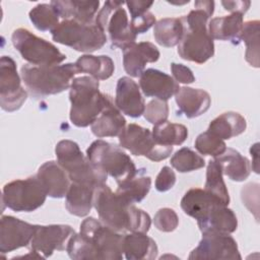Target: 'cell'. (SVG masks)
<instances>
[{"mask_svg":"<svg viewBox=\"0 0 260 260\" xmlns=\"http://www.w3.org/2000/svg\"><path fill=\"white\" fill-rule=\"evenodd\" d=\"M194 9L182 16L184 35L178 45V54L184 60L203 64L214 55L213 40L208 32V19L213 14V1H195Z\"/></svg>","mask_w":260,"mask_h":260,"instance_id":"cell-3","label":"cell"},{"mask_svg":"<svg viewBox=\"0 0 260 260\" xmlns=\"http://www.w3.org/2000/svg\"><path fill=\"white\" fill-rule=\"evenodd\" d=\"M75 65L79 72L87 73L96 80H106L110 78L115 70L113 60L106 55H82L76 60Z\"/></svg>","mask_w":260,"mask_h":260,"instance_id":"cell-32","label":"cell"},{"mask_svg":"<svg viewBox=\"0 0 260 260\" xmlns=\"http://www.w3.org/2000/svg\"><path fill=\"white\" fill-rule=\"evenodd\" d=\"M154 226L165 233L173 232L179 224V217L176 211L169 207H164L157 210L153 217Z\"/></svg>","mask_w":260,"mask_h":260,"instance_id":"cell-41","label":"cell"},{"mask_svg":"<svg viewBox=\"0 0 260 260\" xmlns=\"http://www.w3.org/2000/svg\"><path fill=\"white\" fill-rule=\"evenodd\" d=\"M120 146L133 155H143L152 161L168 158L173 152V146H165L155 142L149 129L137 124H129L119 135Z\"/></svg>","mask_w":260,"mask_h":260,"instance_id":"cell-12","label":"cell"},{"mask_svg":"<svg viewBox=\"0 0 260 260\" xmlns=\"http://www.w3.org/2000/svg\"><path fill=\"white\" fill-rule=\"evenodd\" d=\"M246 128V119L241 114L237 112H225L210 122L207 131L223 140L242 134Z\"/></svg>","mask_w":260,"mask_h":260,"instance_id":"cell-30","label":"cell"},{"mask_svg":"<svg viewBox=\"0 0 260 260\" xmlns=\"http://www.w3.org/2000/svg\"><path fill=\"white\" fill-rule=\"evenodd\" d=\"M190 260H241L238 244L230 234L219 232L202 233L198 246L191 251Z\"/></svg>","mask_w":260,"mask_h":260,"instance_id":"cell-13","label":"cell"},{"mask_svg":"<svg viewBox=\"0 0 260 260\" xmlns=\"http://www.w3.org/2000/svg\"><path fill=\"white\" fill-rule=\"evenodd\" d=\"M183 35L184 22L182 17L161 18L153 25L154 40L162 47L171 48L179 45Z\"/></svg>","mask_w":260,"mask_h":260,"instance_id":"cell-31","label":"cell"},{"mask_svg":"<svg viewBox=\"0 0 260 260\" xmlns=\"http://www.w3.org/2000/svg\"><path fill=\"white\" fill-rule=\"evenodd\" d=\"M86 156L113 177L117 184L132 179L138 173L131 157L122 148L102 139L93 141L88 146Z\"/></svg>","mask_w":260,"mask_h":260,"instance_id":"cell-8","label":"cell"},{"mask_svg":"<svg viewBox=\"0 0 260 260\" xmlns=\"http://www.w3.org/2000/svg\"><path fill=\"white\" fill-rule=\"evenodd\" d=\"M94 188L95 187L72 182L65 195V206L68 212L79 217L86 216L93 206Z\"/></svg>","mask_w":260,"mask_h":260,"instance_id":"cell-29","label":"cell"},{"mask_svg":"<svg viewBox=\"0 0 260 260\" xmlns=\"http://www.w3.org/2000/svg\"><path fill=\"white\" fill-rule=\"evenodd\" d=\"M92 203L101 221L116 232L147 233L150 229V216L125 201L106 184L94 188Z\"/></svg>","mask_w":260,"mask_h":260,"instance_id":"cell-2","label":"cell"},{"mask_svg":"<svg viewBox=\"0 0 260 260\" xmlns=\"http://www.w3.org/2000/svg\"><path fill=\"white\" fill-rule=\"evenodd\" d=\"M179 113L189 119H193L206 113L211 105V99L207 91L188 86L180 87L175 94Z\"/></svg>","mask_w":260,"mask_h":260,"instance_id":"cell-21","label":"cell"},{"mask_svg":"<svg viewBox=\"0 0 260 260\" xmlns=\"http://www.w3.org/2000/svg\"><path fill=\"white\" fill-rule=\"evenodd\" d=\"M50 4L63 20L74 19L80 22L90 23L95 21L100 1L54 0Z\"/></svg>","mask_w":260,"mask_h":260,"instance_id":"cell-23","label":"cell"},{"mask_svg":"<svg viewBox=\"0 0 260 260\" xmlns=\"http://www.w3.org/2000/svg\"><path fill=\"white\" fill-rule=\"evenodd\" d=\"M77 73L79 71L75 63L54 66L24 64L20 69L26 89L36 99L57 94L68 89Z\"/></svg>","mask_w":260,"mask_h":260,"instance_id":"cell-5","label":"cell"},{"mask_svg":"<svg viewBox=\"0 0 260 260\" xmlns=\"http://www.w3.org/2000/svg\"><path fill=\"white\" fill-rule=\"evenodd\" d=\"M51 34L53 41L83 53H92L102 49L108 40L95 21L85 23L74 19H65Z\"/></svg>","mask_w":260,"mask_h":260,"instance_id":"cell-7","label":"cell"},{"mask_svg":"<svg viewBox=\"0 0 260 260\" xmlns=\"http://www.w3.org/2000/svg\"><path fill=\"white\" fill-rule=\"evenodd\" d=\"M143 116L145 120L153 124V126L166 122L169 117L168 102L159 99L151 100L145 106Z\"/></svg>","mask_w":260,"mask_h":260,"instance_id":"cell-40","label":"cell"},{"mask_svg":"<svg viewBox=\"0 0 260 260\" xmlns=\"http://www.w3.org/2000/svg\"><path fill=\"white\" fill-rule=\"evenodd\" d=\"M259 20L244 22L241 41L246 44V61L253 67H259Z\"/></svg>","mask_w":260,"mask_h":260,"instance_id":"cell-36","label":"cell"},{"mask_svg":"<svg viewBox=\"0 0 260 260\" xmlns=\"http://www.w3.org/2000/svg\"><path fill=\"white\" fill-rule=\"evenodd\" d=\"M222 176L218 164L214 159H210L207 165L204 190L219 199L223 205L228 206L230 203V195Z\"/></svg>","mask_w":260,"mask_h":260,"instance_id":"cell-35","label":"cell"},{"mask_svg":"<svg viewBox=\"0 0 260 260\" xmlns=\"http://www.w3.org/2000/svg\"><path fill=\"white\" fill-rule=\"evenodd\" d=\"M250 152H251V155L255 157V160L252 161L254 165H252V169L253 171L258 174L259 171H258V159H257V156H258V143H255L253 146H251L250 148Z\"/></svg>","mask_w":260,"mask_h":260,"instance_id":"cell-47","label":"cell"},{"mask_svg":"<svg viewBox=\"0 0 260 260\" xmlns=\"http://www.w3.org/2000/svg\"><path fill=\"white\" fill-rule=\"evenodd\" d=\"M47 196L37 176H32L5 184L2 203L13 211L31 212L45 203Z\"/></svg>","mask_w":260,"mask_h":260,"instance_id":"cell-11","label":"cell"},{"mask_svg":"<svg viewBox=\"0 0 260 260\" xmlns=\"http://www.w3.org/2000/svg\"><path fill=\"white\" fill-rule=\"evenodd\" d=\"M201 233L219 232L232 234L238 228V219L235 212L224 205H215L207 215L197 221Z\"/></svg>","mask_w":260,"mask_h":260,"instance_id":"cell-27","label":"cell"},{"mask_svg":"<svg viewBox=\"0 0 260 260\" xmlns=\"http://www.w3.org/2000/svg\"><path fill=\"white\" fill-rule=\"evenodd\" d=\"M36 176L48 196L62 198L66 195L70 186V179L58 161H46L39 168Z\"/></svg>","mask_w":260,"mask_h":260,"instance_id":"cell-20","label":"cell"},{"mask_svg":"<svg viewBox=\"0 0 260 260\" xmlns=\"http://www.w3.org/2000/svg\"><path fill=\"white\" fill-rule=\"evenodd\" d=\"M123 4L121 1H106L95 16L96 24L108 34L112 47L122 50L134 44L137 37L131 28Z\"/></svg>","mask_w":260,"mask_h":260,"instance_id":"cell-10","label":"cell"},{"mask_svg":"<svg viewBox=\"0 0 260 260\" xmlns=\"http://www.w3.org/2000/svg\"><path fill=\"white\" fill-rule=\"evenodd\" d=\"M75 231L68 224H36L35 233L30 242V250L50 257L54 251L66 250L70 238Z\"/></svg>","mask_w":260,"mask_h":260,"instance_id":"cell-15","label":"cell"},{"mask_svg":"<svg viewBox=\"0 0 260 260\" xmlns=\"http://www.w3.org/2000/svg\"><path fill=\"white\" fill-rule=\"evenodd\" d=\"M171 165L180 173H188L203 168L205 166V160L192 149L183 147L176 151L172 156Z\"/></svg>","mask_w":260,"mask_h":260,"instance_id":"cell-38","label":"cell"},{"mask_svg":"<svg viewBox=\"0 0 260 260\" xmlns=\"http://www.w3.org/2000/svg\"><path fill=\"white\" fill-rule=\"evenodd\" d=\"M139 87L145 96L168 101L177 93L180 86L169 74L149 68L143 71L139 79Z\"/></svg>","mask_w":260,"mask_h":260,"instance_id":"cell-18","label":"cell"},{"mask_svg":"<svg viewBox=\"0 0 260 260\" xmlns=\"http://www.w3.org/2000/svg\"><path fill=\"white\" fill-rule=\"evenodd\" d=\"M214 160L218 164L222 175L232 181L243 182L250 176V160L234 148H226L223 153L214 157Z\"/></svg>","mask_w":260,"mask_h":260,"instance_id":"cell-28","label":"cell"},{"mask_svg":"<svg viewBox=\"0 0 260 260\" xmlns=\"http://www.w3.org/2000/svg\"><path fill=\"white\" fill-rule=\"evenodd\" d=\"M150 187V177L145 175H136L132 179L118 184L116 193L125 201L134 204L142 201L146 197Z\"/></svg>","mask_w":260,"mask_h":260,"instance_id":"cell-33","label":"cell"},{"mask_svg":"<svg viewBox=\"0 0 260 260\" xmlns=\"http://www.w3.org/2000/svg\"><path fill=\"white\" fill-rule=\"evenodd\" d=\"M155 24V16L147 11L137 17L131 18L130 25L135 35L146 32L152 25Z\"/></svg>","mask_w":260,"mask_h":260,"instance_id":"cell-43","label":"cell"},{"mask_svg":"<svg viewBox=\"0 0 260 260\" xmlns=\"http://www.w3.org/2000/svg\"><path fill=\"white\" fill-rule=\"evenodd\" d=\"M36 224H30L11 215H2L0 220V251L8 253L27 247L32 239Z\"/></svg>","mask_w":260,"mask_h":260,"instance_id":"cell-16","label":"cell"},{"mask_svg":"<svg viewBox=\"0 0 260 260\" xmlns=\"http://www.w3.org/2000/svg\"><path fill=\"white\" fill-rule=\"evenodd\" d=\"M215 205L223 204L215 196L200 188L188 190L181 200V208L183 211L197 221L203 219Z\"/></svg>","mask_w":260,"mask_h":260,"instance_id":"cell-22","label":"cell"},{"mask_svg":"<svg viewBox=\"0 0 260 260\" xmlns=\"http://www.w3.org/2000/svg\"><path fill=\"white\" fill-rule=\"evenodd\" d=\"M151 133L155 142L165 146L180 145L188 137L186 126L168 121L154 125Z\"/></svg>","mask_w":260,"mask_h":260,"instance_id":"cell-34","label":"cell"},{"mask_svg":"<svg viewBox=\"0 0 260 260\" xmlns=\"http://www.w3.org/2000/svg\"><path fill=\"white\" fill-rule=\"evenodd\" d=\"M194 145L199 153L203 155H211L213 157L220 155L226 149L224 141L209 131L199 134Z\"/></svg>","mask_w":260,"mask_h":260,"instance_id":"cell-39","label":"cell"},{"mask_svg":"<svg viewBox=\"0 0 260 260\" xmlns=\"http://www.w3.org/2000/svg\"><path fill=\"white\" fill-rule=\"evenodd\" d=\"M171 71L173 74V78L179 83L190 84L195 81V76H194L192 70L183 64L172 63Z\"/></svg>","mask_w":260,"mask_h":260,"instance_id":"cell-44","label":"cell"},{"mask_svg":"<svg viewBox=\"0 0 260 260\" xmlns=\"http://www.w3.org/2000/svg\"><path fill=\"white\" fill-rule=\"evenodd\" d=\"M244 19L241 13L214 17L208 22V32L212 40L229 41L233 45L241 43Z\"/></svg>","mask_w":260,"mask_h":260,"instance_id":"cell-24","label":"cell"},{"mask_svg":"<svg viewBox=\"0 0 260 260\" xmlns=\"http://www.w3.org/2000/svg\"><path fill=\"white\" fill-rule=\"evenodd\" d=\"M127 5L131 18L137 17L147 11H149V8L153 5V2H147V1H127L125 2Z\"/></svg>","mask_w":260,"mask_h":260,"instance_id":"cell-45","label":"cell"},{"mask_svg":"<svg viewBox=\"0 0 260 260\" xmlns=\"http://www.w3.org/2000/svg\"><path fill=\"white\" fill-rule=\"evenodd\" d=\"M29 19L36 28L42 31H52L59 23L60 16L51 4L40 3L28 13Z\"/></svg>","mask_w":260,"mask_h":260,"instance_id":"cell-37","label":"cell"},{"mask_svg":"<svg viewBox=\"0 0 260 260\" xmlns=\"http://www.w3.org/2000/svg\"><path fill=\"white\" fill-rule=\"evenodd\" d=\"M175 183L176 175L174 171L168 166L162 167V169L160 170L155 179V189L159 192H166L172 189Z\"/></svg>","mask_w":260,"mask_h":260,"instance_id":"cell-42","label":"cell"},{"mask_svg":"<svg viewBox=\"0 0 260 260\" xmlns=\"http://www.w3.org/2000/svg\"><path fill=\"white\" fill-rule=\"evenodd\" d=\"M71 103L69 118L76 127H87L113 102L112 98L100 91V84L91 76H79L72 80L69 91Z\"/></svg>","mask_w":260,"mask_h":260,"instance_id":"cell-4","label":"cell"},{"mask_svg":"<svg viewBox=\"0 0 260 260\" xmlns=\"http://www.w3.org/2000/svg\"><path fill=\"white\" fill-rule=\"evenodd\" d=\"M126 127V120L114 102L109 104L90 125L91 132L99 138L119 136Z\"/></svg>","mask_w":260,"mask_h":260,"instance_id":"cell-26","label":"cell"},{"mask_svg":"<svg viewBox=\"0 0 260 260\" xmlns=\"http://www.w3.org/2000/svg\"><path fill=\"white\" fill-rule=\"evenodd\" d=\"M123 238L121 233L90 216L80 223L79 233L70 238L66 251L75 260H122Z\"/></svg>","mask_w":260,"mask_h":260,"instance_id":"cell-1","label":"cell"},{"mask_svg":"<svg viewBox=\"0 0 260 260\" xmlns=\"http://www.w3.org/2000/svg\"><path fill=\"white\" fill-rule=\"evenodd\" d=\"M122 51L124 70L132 77H140L146 63L156 62L160 56L158 49L150 42L134 43Z\"/></svg>","mask_w":260,"mask_h":260,"instance_id":"cell-19","label":"cell"},{"mask_svg":"<svg viewBox=\"0 0 260 260\" xmlns=\"http://www.w3.org/2000/svg\"><path fill=\"white\" fill-rule=\"evenodd\" d=\"M115 105L123 114L139 118L144 113L145 102L138 84L130 77L119 78L116 86Z\"/></svg>","mask_w":260,"mask_h":260,"instance_id":"cell-17","label":"cell"},{"mask_svg":"<svg viewBox=\"0 0 260 260\" xmlns=\"http://www.w3.org/2000/svg\"><path fill=\"white\" fill-rule=\"evenodd\" d=\"M55 153L57 161L66 171L71 182L91 187L106 184L108 174L85 156L76 142L69 139L59 141Z\"/></svg>","mask_w":260,"mask_h":260,"instance_id":"cell-6","label":"cell"},{"mask_svg":"<svg viewBox=\"0 0 260 260\" xmlns=\"http://www.w3.org/2000/svg\"><path fill=\"white\" fill-rule=\"evenodd\" d=\"M14 48L21 57L35 66H54L61 64L66 55L52 43L37 37L26 28H16L11 36Z\"/></svg>","mask_w":260,"mask_h":260,"instance_id":"cell-9","label":"cell"},{"mask_svg":"<svg viewBox=\"0 0 260 260\" xmlns=\"http://www.w3.org/2000/svg\"><path fill=\"white\" fill-rule=\"evenodd\" d=\"M27 99V91L21 85L16 63L9 56L0 60V106L6 112H14L21 108Z\"/></svg>","mask_w":260,"mask_h":260,"instance_id":"cell-14","label":"cell"},{"mask_svg":"<svg viewBox=\"0 0 260 260\" xmlns=\"http://www.w3.org/2000/svg\"><path fill=\"white\" fill-rule=\"evenodd\" d=\"M221 5L223 6V8L226 11H230L232 13H241V14H245L250 5L251 2L250 1H221Z\"/></svg>","mask_w":260,"mask_h":260,"instance_id":"cell-46","label":"cell"},{"mask_svg":"<svg viewBox=\"0 0 260 260\" xmlns=\"http://www.w3.org/2000/svg\"><path fill=\"white\" fill-rule=\"evenodd\" d=\"M156 243L146 233L134 232L124 235L123 254L128 260H152L157 256Z\"/></svg>","mask_w":260,"mask_h":260,"instance_id":"cell-25","label":"cell"}]
</instances>
